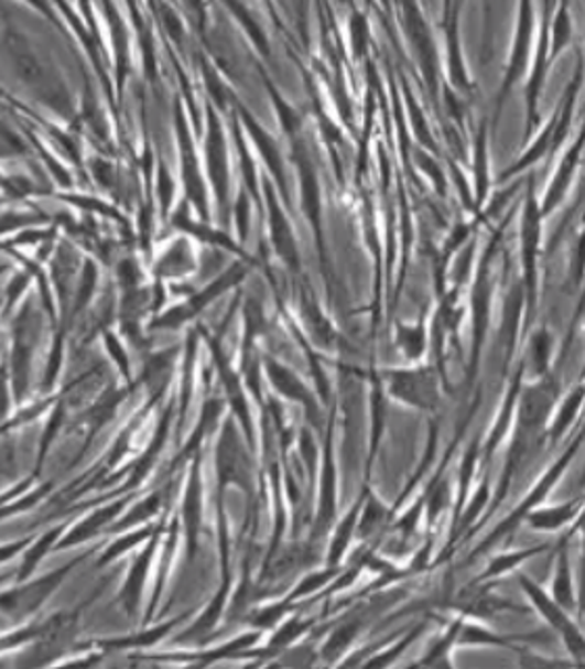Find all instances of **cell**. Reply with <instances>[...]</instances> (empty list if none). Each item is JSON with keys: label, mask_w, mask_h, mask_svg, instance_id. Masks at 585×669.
I'll return each instance as SVG.
<instances>
[{"label": "cell", "mask_w": 585, "mask_h": 669, "mask_svg": "<svg viewBox=\"0 0 585 669\" xmlns=\"http://www.w3.org/2000/svg\"><path fill=\"white\" fill-rule=\"evenodd\" d=\"M362 626L364 622L360 617L339 624V628L328 636V640H326V645L323 647L324 659L326 661H335L339 655H344L345 650L349 649V645L356 640V636L360 634Z\"/></svg>", "instance_id": "obj_12"}, {"label": "cell", "mask_w": 585, "mask_h": 669, "mask_svg": "<svg viewBox=\"0 0 585 669\" xmlns=\"http://www.w3.org/2000/svg\"><path fill=\"white\" fill-rule=\"evenodd\" d=\"M32 540H34V536H25V538H18V540L0 544V565L13 561L18 554H23V550L30 547Z\"/></svg>", "instance_id": "obj_20"}, {"label": "cell", "mask_w": 585, "mask_h": 669, "mask_svg": "<svg viewBox=\"0 0 585 669\" xmlns=\"http://www.w3.org/2000/svg\"><path fill=\"white\" fill-rule=\"evenodd\" d=\"M463 622H465L463 617L456 619V622L447 628L444 636H442L440 640H435V645L429 649L426 657L421 659V666H449V650H452V647H454L456 640H458V632H461Z\"/></svg>", "instance_id": "obj_15"}, {"label": "cell", "mask_w": 585, "mask_h": 669, "mask_svg": "<svg viewBox=\"0 0 585 669\" xmlns=\"http://www.w3.org/2000/svg\"><path fill=\"white\" fill-rule=\"evenodd\" d=\"M268 370H270V375H272V381H274L277 387L283 391L284 396L297 398V400H303V402L310 400L302 384H300V381L295 379V375H291L286 368L277 365V363H270V365H268Z\"/></svg>", "instance_id": "obj_17"}, {"label": "cell", "mask_w": 585, "mask_h": 669, "mask_svg": "<svg viewBox=\"0 0 585 669\" xmlns=\"http://www.w3.org/2000/svg\"><path fill=\"white\" fill-rule=\"evenodd\" d=\"M582 510L579 503H568L561 507L540 508V510H529L526 515L527 524L533 529L542 531H556L571 524Z\"/></svg>", "instance_id": "obj_9"}, {"label": "cell", "mask_w": 585, "mask_h": 669, "mask_svg": "<svg viewBox=\"0 0 585 669\" xmlns=\"http://www.w3.org/2000/svg\"><path fill=\"white\" fill-rule=\"evenodd\" d=\"M312 626H314V622L300 619V617H289L284 624H279V629L270 638L268 649L272 650V652H281V650L289 649Z\"/></svg>", "instance_id": "obj_14"}, {"label": "cell", "mask_w": 585, "mask_h": 669, "mask_svg": "<svg viewBox=\"0 0 585 669\" xmlns=\"http://www.w3.org/2000/svg\"><path fill=\"white\" fill-rule=\"evenodd\" d=\"M384 517H387V510H384L383 505H381L377 498H370V500H368V507H366V512L362 515V519H358V529H356V533H358L360 538L372 536L377 529L383 528Z\"/></svg>", "instance_id": "obj_19"}, {"label": "cell", "mask_w": 585, "mask_h": 669, "mask_svg": "<svg viewBox=\"0 0 585 669\" xmlns=\"http://www.w3.org/2000/svg\"><path fill=\"white\" fill-rule=\"evenodd\" d=\"M67 529V519H61L55 526H48V528L42 531L41 536H34V540L30 542V547L23 550V559H21L20 569L13 573V580L15 582H23L28 578H32L44 559L55 552V547L63 536V531Z\"/></svg>", "instance_id": "obj_6"}, {"label": "cell", "mask_w": 585, "mask_h": 669, "mask_svg": "<svg viewBox=\"0 0 585 669\" xmlns=\"http://www.w3.org/2000/svg\"><path fill=\"white\" fill-rule=\"evenodd\" d=\"M552 596L563 608L575 607V594H573V582H571V565H568V554H566L565 547L559 550L556 575H554V582H552Z\"/></svg>", "instance_id": "obj_13"}, {"label": "cell", "mask_w": 585, "mask_h": 669, "mask_svg": "<svg viewBox=\"0 0 585 669\" xmlns=\"http://www.w3.org/2000/svg\"><path fill=\"white\" fill-rule=\"evenodd\" d=\"M230 584H232V578H230V573H226L220 589L214 594V598L207 603V607L203 608L202 615L182 632L181 638H176V643H188V640L207 636L212 629L220 624L224 611L228 608V603H230Z\"/></svg>", "instance_id": "obj_7"}, {"label": "cell", "mask_w": 585, "mask_h": 669, "mask_svg": "<svg viewBox=\"0 0 585 669\" xmlns=\"http://www.w3.org/2000/svg\"><path fill=\"white\" fill-rule=\"evenodd\" d=\"M90 554L93 550L82 552L61 568L46 571L39 578L32 575L23 582H15L11 589L0 590V615L15 622V626L39 617L42 607L59 592L65 580L74 573V569L80 568Z\"/></svg>", "instance_id": "obj_1"}, {"label": "cell", "mask_w": 585, "mask_h": 669, "mask_svg": "<svg viewBox=\"0 0 585 669\" xmlns=\"http://www.w3.org/2000/svg\"><path fill=\"white\" fill-rule=\"evenodd\" d=\"M126 503H128L126 498H120V500H116V503H111V505L95 508L93 512H88L86 517L78 519L72 528H67L63 531V536H61V540L57 542V547H55V552L82 547V544L90 542L93 538H97V536L105 533L107 528L120 517L121 510L126 508Z\"/></svg>", "instance_id": "obj_4"}, {"label": "cell", "mask_w": 585, "mask_h": 669, "mask_svg": "<svg viewBox=\"0 0 585 669\" xmlns=\"http://www.w3.org/2000/svg\"><path fill=\"white\" fill-rule=\"evenodd\" d=\"M158 528H160V524H147V526H141V528L121 531L118 540H113L109 547L102 548L101 557L97 561V568H107V565H111L113 561H118L123 554H128L130 550L141 547L155 533V529Z\"/></svg>", "instance_id": "obj_8"}, {"label": "cell", "mask_w": 585, "mask_h": 669, "mask_svg": "<svg viewBox=\"0 0 585 669\" xmlns=\"http://www.w3.org/2000/svg\"><path fill=\"white\" fill-rule=\"evenodd\" d=\"M163 529H165V519L160 521V528L155 529V533L144 542L141 552L132 559L130 569L126 571L123 584H121L120 594H118V603L126 611L128 617H134L139 613L142 605V596L149 584V575H151V565L153 559L158 554V547L162 542Z\"/></svg>", "instance_id": "obj_2"}, {"label": "cell", "mask_w": 585, "mask_h": 669, "mask_svg": "<svg viewBox=\"0 0 585 669\" xmlns=\"http://www.w3.org/2000/svg\"><path fill=\"white\" fill-rule=\"evenodd\" d=\"M197 463L193 467V475L188 479V487L184 492L182 498V517L181 526L184 531V547H186V557L188 561L195 559L197 548H199V536H202L203 524V498H202V479H199V471Z\"/></svg>", "instance_id": "obj_5"}, {"label": "cell", "mask_w": 585, "mask_h": 669, "mask_svg": "<svg viewBox=\"0 0 585 669\" xmlns=\"http://www.w3.org/2000/svg\"><path fill=\"white\" fill-rule=\"evenodd\" d=\"M358 519H360V505H356V508L335 529V536L328 547V568H339L347 548L351 544L356 528H358Z\"/></svg>", "instance_id": "obj_11"}, {"label": "cell", "mask_w": 585, "mask_h": 669, "mask_svg": "<svg viewBox=\"0 0 585 669\" xmlns=\"http://www.w3.org/2000/svg\"><path fill=\"white\" fill-rule=\"evenodd\" d=\"M339 571H342L339 568H328L326 571H314V573L305 575L302 582L297 584V589L289 594V601L293 603V601H297V598H302V596H307V594H312V592L323 589L331 580H335V578L339 575Z\"/></svg>", "instance_id": "obj_18"}, {"label": "cell", "mask_w": 585, "mask_h": 669, "mask_svg": "<svg viewBox=\"0 0 585 669\" xmlns=\"http://www.w3.org/2000/svg\"><path fill=\"white\" fill-rule=\"evenodd\" d=\"M162 510V496L160 494H151L141 503H137L134 508H130L126 515H121L120 519H116L105 533H121V531H130V529L141 528L147 526L149 519H153L158 512Z\"/></svg>", "instance_id": "obj_10"}, {"label": "cell", "mask_w": 585, "mask_h": 669, "mask_svg": "<svg viewBox=\"0 0 585 669\" xmlns=\"http://www.w3.org/2000/svg\"><path fill=\"white\" fill-rule=\"evenodd\" d=\"M542 550H545V547L531 548V550H519V552L500 554V557H496V559L489 563V568H487V571H485L484 575H481L479 580L485 582V580H494V578H498V575H502V573H508L510 569L521 565V563L527 561L529 557H533V554H538V552H542Z\"/></svg>", "instance_id": "obj_16"}, {"label": "cell", "mask_w": 585, "mask_h": 669, "mask_svg": "<svg viewBox=\"0 0 585 669\" xmlns=\"http://www.w3.org/2000/svg\"><path fill=\"white\" fill-rule=\"evenodd\" d=\"M519 580H521V586L526 590L527 596L531 598L533 607L538 608L544 615L545 622L565 638L568 652L575 655L577 659H582L584 657V636L579 628L568 619L565 608L561 607L550 594H545L544 590L540 589L538 584H533L526 575H521Z\"/></svg>", "instance_id": "obj_3"}]
</instances>
